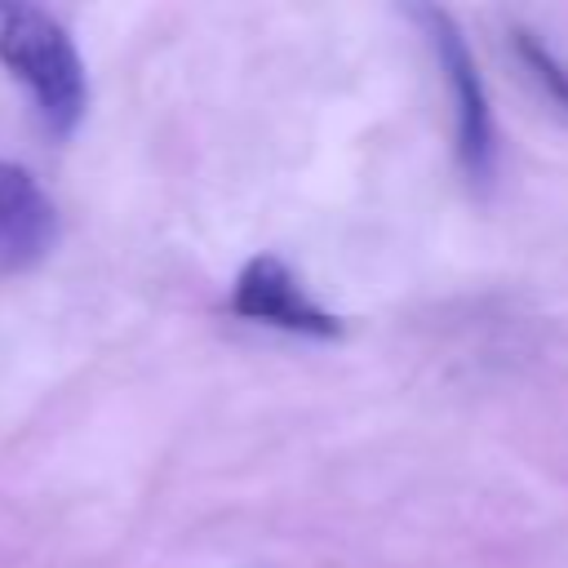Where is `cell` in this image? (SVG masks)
<instances>
[{
    "label": "cell",
    "instance_id": "3",
    "mask_svg": "<svg viewBox=\"0 0 568 568\" xmlns=\"http://www.w3.org/2000/svg\"><path fill=\"white\" fill-rule=\"evenodd\" d=\"M231 311L240 320L266 324V328H284V333H302V337H337L342 320L333 311H324L288 271V262H280L275 253H257L231 288Z\"/></svg>",
    "mask_w": 568,
    "mask_h": 568
},
{
    "label": "cell",
    "instance_id": "4",
    "mask_svg": "<svg viewBox=\"0 0 568 568\" xmlns=\"http://www.w3.org/2000/svg\"><path fill=\"white\" fill-rule=\"evenodd\" d=\"M58 240V209L13 160H0V275L31 271Z\"/></svg>",
    "mask_w": 568,
    "mask_h": 568
},
{
    "label": "cell",
    "instance_id": "5",
    "mask_svg": "<svg viewBox=\"0 0 568 568\" xmlns=\"http://www.w3.org/2000/svg\"><path fill=\"white\" fill-rule=\"evenodd\" d=\"M515 36H519V40H515V49H519L524 67H528V71H532V75L555 93V102L568 111V67H564V62H555V58H550V49H546L541 40H532L528 31H515Z\"/></svg>",
    "mask_w": 568,
    "mask_h": 568
},
{
    "label": "cell",
    "instance_id": "2",
    "mask_svg": "<svg viewBox=\"0 0 568 568\" xmlns=\"http://www.w3.org/2000/svg\"><path fill=\"white\" fill-rule=\"evenodd\" d=\"M417 18L430 31V44L439 53V71H444V84H448L457 164L475 186H484L493 178V160H497V129H493V111H488V93H484L475 53H470L466 36L457 31V22L444 9H417Z\"/></svg>",
    "mask_w": 568,
    "mask_h": 568
},
{
    "label": "cell",
    "instance_id": "1",
    "mask_svg": "<svg viewBox=\"0 0 568 568\" xmlns=\"http://www.w3.org/2000/svg\"><path fill=\"white\" fill-rule=\"evenodd\" d=\"M0 62L27 84L44 129L71 138L89 111V75L71 31L40 4L0 9Z\"/></svg>",
    "mask_w": 568,
    "mask_h": 568
}]
</instances>
